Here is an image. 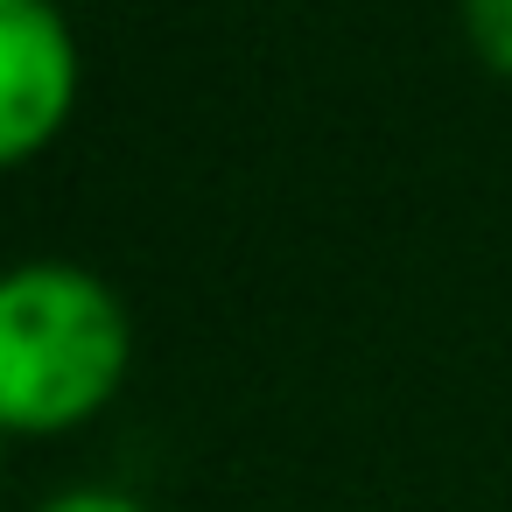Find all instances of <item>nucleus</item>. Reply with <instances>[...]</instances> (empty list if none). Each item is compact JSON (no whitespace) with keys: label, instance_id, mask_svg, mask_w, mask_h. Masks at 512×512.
Returning a JSON list of instances; mask_svg holds the SVG:
<instances>
[{"label":"nucleus","instance_id":"obj_1","mask_svg":"<svg viewBox=\"0 0 512 512\" xmlns=\"http://www.w3.org/2000/svg\"><path fill=\"white\" fill-rule=\"evenodd\" d=\"M134 358L127 302L78 260L0 274V435H64L92 421Z\"/></svg>","mask_w":512,"mask_h":512},{"label":"nucleus","instance_id":"obj_2","mask_svg":"<svg viewBox=\"0 0 512 512\" xmlns=\"http://www.w3.org/2000/svg\"><path fill=\"white\" fill-rule=\"evenodd\" d=\"M78 106V43L57 0H0V169L36 162Z\"/></svg>","mask_w":512,"mask_h":512},{"label":"nucleus","instance_id":"obj_3","mask_svg":"<svg viewBox=\"0 0 512 512\" xmlns=\"http://www.w3.org/2000/svg\"><path fill=\"white\" fill-rule=\"evenodd\" d=\"M463 29H470V50L512 78V0H463Z\"/></svg>","mask_w":512,"mask_h":512},{"label":"nucleus","instance_id":"obj_4","mask_svg":"<svg viewBox=\"0 0 512 512\" xmlns=\"http://www.w3.org/2000/svg\"><path fill=\"white\" fill-rule=\"evenodd\" d=\"M36 512H148V505L127 498V491H106V484H71V491H57V498L36 505Z\"/></svg>","mask_w":512,"mask_h":512}]
</instances>
